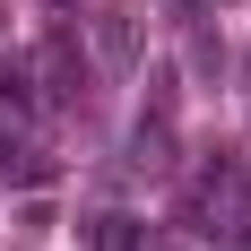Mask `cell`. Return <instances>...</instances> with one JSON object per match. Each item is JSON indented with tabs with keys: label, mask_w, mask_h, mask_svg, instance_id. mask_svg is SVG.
Here are the masks:
<instances>
[{
	"label": "cell",
	"mask_w": 251,
	"mask_h": 251,
	"mask_svg": "<svg viewBox=\"0 0 251 251\" xmlns=\"http://www.w3.org/2000/svg\"><path fill=\"white\" fill-rule=\"evenodd\" d=\"M35 70L52 78V96H87V78H96V52L78 44V35H52V44H44V61H35Z\"/></svg>",
	"instance_id": "obj_1"
},
{
	"label": "cell",
	"mask_w": 251,
	"mask_h": 251,
	"mask_svg": "<svg viewBox=\"0 0 251 251\" xmlns=\"http://www.w3.org/2000/svg\"><path fill=\"white\" fill-rule=\"evenodd\" d=\"M130 165H139V174H165V165H174V113H139V130H130Z\"/></svg>",
	"instance_id": "obj_2"
},
{
	"label": "cell",
	"mask_w": 251,
	"mask_h": 251,
	"mask_svg": "<svg viewBox=\"0 0 251 251\" xmlns=\"http://www.w3.org/2000/svg\"><path fill=\"white\" fill-rule=\"evenodd\" d=\"M87 251H148V217H130V208H104L96 226H87Z\"/></svg>",
	"instance_id": "obj_3"
},
{
	"label": "cell",
	"mask_w": 251,
	"mask_h": 251,
	"mask_svg": "<svg viewBox=\"0 0 251 251\" xmlns=\"http://www.w3.org/2000/svg\"><path fill=\"white\" fill-rule=\"evenodd\" d=\"M96 61H104V70H130V61H139V26H130L122 9L96 18Z\"/></svg>",
	"instance_id": "obj_4"
},
{
	"label": "cell",
	"mask_w": 251,
	"mask_h": 251,
	"mask_svg": "<svg viewBox=\"0 0 251 251\" xmlns=\"http://www.w3.org/2000/svg\"><path fill=\"white\" fill-rule=\"evenodd\" d=\"M44 174H52V156L26 148L18 130H0V182H18V191H26V182H44Z\"/></svg>",
	"instance_id": "obj_5"
},
{
	"label": "cell",
	"mask_w": 251,
	"mask_h": 251,
	"mask_svg": "<svg viewBox=\"0 0 251 251\" xmlns=\"http://www.w3.org/2000/svg\"><path fill=\"white\" fill-rule=\"evenodd\" d=\"M0 104H35V61H0Z\"/></svg>",
	"instance_id": "obj_6"
},
{
	"label": "cell",
	"mask_w": 251,
	"mask_h": 251,
	"mask_svg": "<svg viewBox=\"0 0 251 251\" xmlns=\"http://www.w3.org/2000/svg\"><path fill=\"white\" fill-rule=\"evenodd\" d=\"M148 251H182V243H148Z\"/></svg>",
	"instance_id": "obj_7"
}]
</instances>
